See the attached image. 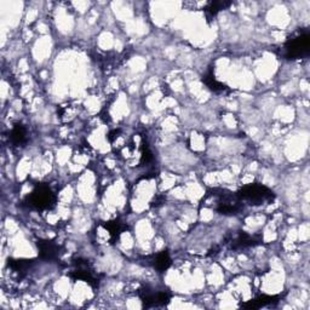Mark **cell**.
Returning a JSON list of instances; mask_svg holds the SVG:
<instances>
[{
  "instance_id": "1",
  "label": "cell",
  "mask_w": 310,
  "mask_h": 310,
  "mask_svg": "<svg viewBox=\"0 0 310 310\" xmlns=\"http://www.w3.org/2000/svg\"><path fill=\"white\" fill-rule=\"evenodd\" d=\"M208 204L222 215H235L241 208V200L235 194L223 189H213L207 193Z\"/></svg>"
},
{
  "instance_id": "2",
  "label": "cell",
  "mask_w": 310,
  "mask_h": 310,
  "mask_svg": "<svg viewBox=\"0 0 310 310\" xmlns=\"http://www.w3.org/2000/svg\"><path fill=\"white\" fill-rule=\"evenodd\" d=\"M237 195L241 201H248L253 205H260L264 202L270 201L274 197V193L268 186L254 183V185H248L238 191Z\"/></svg>"
},
{
  "instance_id": "3",
  "label": "cell",
  "mask_w": 310,
  "mask_h": 310,
  "mask_svg": "<svg viewBox=\"0 0 310 310\" xmlns=\"http://www.w3.org/2000/svg\"><path fill=\"white\" fill-rule=\"evenodd\" d=\"M55 202H56V196L54 191L51 190L50 186L44 185L38 186L27 197V204L34 210H50L55 206Z\"/></svg>"
},
{
  "instance_id": "4",
  "label": "cell",
  "mask_w": 310,
  "mask_h": 310,
  "mask_svg": "<svg viewBox=\"0 0 310 310\" xmlns=\"http://www.w3.org/2000/svg\"><path fill=\"white\" fill-rule=\"evenodd\" d=\"M310 50V38L308 33H302L290 38L285 45L286 57L290 60H297L307 56Z\"/></svg>"
},
{
  "instance_id": "5",
  "label": "cell",
  "mask_w": 310,
  "mask_h": 310,
  "mask_svg": "<svg viewBox=\"0 0 310 310\" xmlns=\"http://www.w3.org/2000/svg\"><path fill=\"white\" fill-rule=\"evenodd\" d=\"M38 248H39L40 257L44 259H55L59 257L60 248L54 241L40 240L38 241Z\"/></svg>"
},
{
  "instance_id": "6",
  "label": "cell",
  "mask_w": 310,
  "mask_h": 310,
  "mask_svg": "<svg viewBox=\"0 0 310 310\" xmlns=\"http://www.w3.org/2000/svg\"><path fill=\"white\" fill-rule=\"evenodd\" d=\"M170 265H171V258H170V254L166 251H163L156 254L154 259V268L156 270H167Z\"/></svg>"
},
{
  "instance_id": "7",
  "label": "cell",
  "mask_w": 310,
  "mask_h": 310,
  "mask_svg": "<svg viewBox=\"0 0 310 310\" xmlns=\"http://www.w3.org/2000/svg\"><path fill=\"white\" fill-rule=\"evenodd\" d=\"M10 138H11V142H12L13 144L24 143V142H26V138H27L26 128H24L22 125H16L15 127L11 130Z\"/></svg>"
},
{
  "instance_id": "8",
  "label": "cell",
  "mask_w": 310,
  "mask_h": 310,
  "mask_svg": "<svg viewBox=\"0 0 310 310\" xmlns=\"http://www.w3.org/2000/svg\"><path fill=\"white\" fill-rule=\"evenodd\" d=\"M106 229H108L109 234L113 239L119 238V235L122 234V230H123V224L120 223L119 221H113V222H109V223L106 224Z\"/></svg>"
},
{
  "instance_id": "9",
  "label": "cell",
  "mask_w": 310,
  "mask_h": 310,
  "mask_svg": "<svg viewBox=\"0 0 310 310\" xmlns=\"http://www.w3.org/2000/svg\"><path fill=\"white\" fill-rule=\"evenodd\" d=\"M204 81H205V84H206L207 86L212 90V91L219 92V91H224V90H226V86H224L222 83H219V81L216 80L215 76H212V75L205 76Z\"/></svg>"
},
{
  "instance_id": "10",
  "label": "cell",
  "mask_w": 310,
  "mask_h": 310,
  "mask_svg": "<svg viewBox=\"0 0 310 310\" xmlns=\"http://www.w3.org/2000/svg\"><path fill=\"white\" fill-rule=\"evenodd\" d=\"M275 297H270V296H260V297L256 298L254 301H252L251 303H249V306H246V307H251V308H260V307L265 306V304L268 303H271L273 302V300Z\"/></svg>"
}]
</instances>
